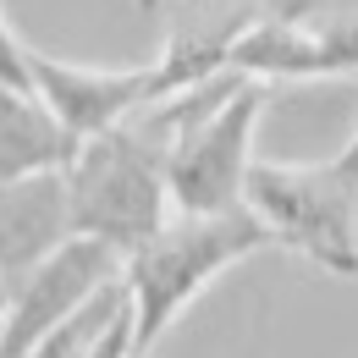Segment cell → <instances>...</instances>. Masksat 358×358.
I'll return each mask as SVG.
<instances>
[{
	"mask_svg": "<svg viewBox=\"0 0 358 358\" xmlns=\"http://www.w3.org/2000/svg\"><path fill=\"white\" fill-rule=\"evenodd\" d=\"M171 138L149 110L83 138L66 160V199L72 226L105 237L110 248L133 254L143 237L171 221Z\"/></svg>",
	"mask_w": 358,
	"mask_h": 358,
	"instance_id": "cell-1",
	"label": "cell"
},
{
	"mask_svg": "<svg viewBox=\"0 0 358 358\" xmlns=\"http://www.w3.org/2000/svg\"><path fill=\"white\" fill-rule=\"evenodd\" d=\"M270 248L265 221L237 204L221 215H171L155 237H143L127 254V298H133V342L138 358L149 353L171 325L182 320V309L237 259Z\"/></svg>",
	"mask_w": 358,
	"mask_h": 358,
	"instance_id": "cell-2",
	"label": "cell"
},
{
	"mask_svg": "<svg viewBox=\"0 0 358 358\" xmlns=\"http://www.w3.org/2000/svg\"><path fill=\"white\" fill-rule=\"evenodd\" d=\"M243 204L265 221L275 248L303 254L342 281L358 275V182L336 160H254Z\"/></svg>",
	"mask_w": 358,
	"mask_h": 358,
	"instance_id": "cell-3",
	"label": "cell"
},
{
	"mask_svg": "<svg viewBox=\"0 0 358 358\" xmlns=\"http://www.w3.org/2000/svg\"><path fill=\"white\" fill-rule=\"evenodd\" d=\"M122 281H127L122 248H110L105 237H89V231L66 237L22 281H11V314H6L0 358H28L50 331H61L72 314H83L94 298H105Z\"/></svg>",
	"mask_w": 358,
	"mask_h": 358,
	"instance_id": "cell-4",
	"label": "cell"
},
{
	"mask_svg": "<svg viewBox=\"0 0 358 358\" xmlns=\"http://www.w3.org/2000/svg\"><path fill=\"white\" fill-rule=\"evenodd\" d=\"M231 66L265 83L358 72V0H270Z\"/></svg>",
	"mask_w": 358,
	"mask_h": 358,
	"instance_id": "cell-5",
	"label": "cell"
},
{
	"mask_svg": "<svg viewBox=\"0 0 358 358\" xmlns=\"http://www.w3.org/2000/svg\"><path fill=\"white\" fill-rule=\"evenodd\" d=\"M28 66H34V89L55 110V122L78 138H94L116 122L138 116L143 105L160 99V78H155V61L143 66H78V61H50L39 50H28Z\"/></svg>",
	"mask_w": 358,
	"mask_h": 358,
	"instance_id": "cell-6",
	"label": "cell"
},
{
	"mask_svg": "<svg viewBox=\"0 0 358 358\" xmlns=\"http://www.w3.org/2000/svg\"><path fill=\"white\" fill-rule=\"evenodd\" d=\"M265 11H270V0H177L166 45L155 55L160 99L231 72L237 45L265 22Z\"/></svg>",
	"mask_w": 358,
	"mask_h": 358,
	"instance_id": "cell-7",
	"label": "cell"
},
{
	"mask_svg": "<svg viewBox=\"0 0 358 358\" xmlns=\"http://www.w3.org/2000/svg\"><path fill=\"white\" fill-rule=\"evenodd\" d=\"M66 237H78L72 199H66V166L0 182V275L6 281H22Z\"/></svg>",
	"mask_w": 358,
	"mask_h": 358,
	"instance_id": "cell-8",
	"label": "cell"
},
{
	"mask_svg": "<svg viewBox=\"0 0 358 358\" xmlns=\"http://www.w3.org/2000/svg\"><path fill=\"white\" fill-rule=\"evenodd\" d=\"M72 149H78V138L55 122V110L39 99V89H17L0 78V182L66 166Z\"/></svg>",
	"mask_w": 358,
	"mask_h": 358,
	"instance_id": "cell-9",
	"label": "cell"
},
{
	"mask_svg": "<svg viewBox=\"0 0 358 358\" xmlns=\"http://www.w3.org/2000/svg\"><path fill=\"white\" fill-rule=\"evenodd\" d=\"M83 358H138V342H133V298H127V303L116 309V320H110V325L89 342V353H83Z\"/></svg>",
	"mask_w": 358,
	"mask_h": 358,
	"instance_id": "cell-10",
	"label": "cell"
},
{
	"mask_svg": "<svg viewBox=\"0 0 358 358\" xmlns=\"http://www.w3.org/2000/svg\"><path fill=\"white\" fill-rule=\"evenodd\" d=\"M0 78L17 83V89H34V66H28V45H17L11 22L0 17Z\"/></svg>",
	"mask_w": 358,
	"mask_h": 358,
	"instance_id": "cell-11",
	"label": "cell"
},
{
	"mask_svg": "<svg viewBox=\"0 0 358 358\" xmlns=\"http://www.w3.org/2000/svg\"><path fill=\"white\" fill-rule=\"evenodd\" d=\"M336 166H342V171H348V177L358 182V133L348 138V149H342V155H336Z\"/></svg>",
	"mask_w": 358,
	"mask_h": 358,
	"instance_id": "cell-12",
	"label": "cell"
},
{
	"mask_svg": "<svg viewBox=\"0 0 358 358\" xmlns=\"http://www.w3.org/2000/svg\"><path fill=\"white\" fill-rule=\"evenodd\" d=\"M6 314H11V281L0 275V336H6Z\"/></svg>",
	"mask_w": 358,
	"mask_h": 358,
	"instance_id": "cell-13",
	"label": "cell"
}]
</instances>
